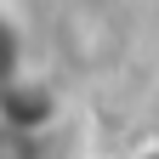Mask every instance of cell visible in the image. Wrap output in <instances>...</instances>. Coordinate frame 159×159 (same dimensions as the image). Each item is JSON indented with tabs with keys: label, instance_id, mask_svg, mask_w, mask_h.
<instances>
[{
	"label": "cell",
	"instance_id": "obj_1",
	"mask_svg": "<svg viewBox=\"0 0 159 159\" xmlns=\"http://www.w3.org/2000/svg\"><path fill=\"white\" fill-rule=\"evenodd\" d=\"M23 80V34L6 11H0V102H6V91Z\"/></svg>",
	"mask_w": 159,
	"mask_h": 159
},
{
	"label": "cell",
	"instance_id": "obj_2",
	"mask_svg": "<svg viewBox=\"0 0 159 159\" xmlns=\"http://www.w3.org/2000/svg\"><path fill=\"white\" fill-rule=\"evenodd\" d=\"M148 159H159V153H148Z\"/></svg>",
	"mask_w": 159,
	"mask_h": 159
}]
</instances>
